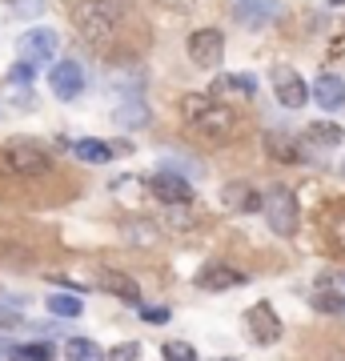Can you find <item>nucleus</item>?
Wrapping results in <instances>:
<instances>
[{
	"label": "nucleus",
	"instance_id": "f257e3e1",
	"mask_svg": "<svg viewBox=\"0 0 345 361\" xmlns=\"http://www.w3.org/2000/svg\"><path fill=\"white\" fill-rule=\"evenodd\" d=\"M128 16V0H68V20L77 37L92 49H109L121 37V25Z\"/></svg>",
	"mask_w": 345,
	"mask_h": 361
},
{
	"label": "nucleus",
	"instance_id": "f03ea898",
	"mask_svg": "<svg viewBox=\"0 0 345 361\" xmlns=\"http://www.w3.org/2000/svg\"><path fill=\"white\" fill-rule=\"evenodd\" d=\"M181 121L193 137H201L209 145H229L237 137V113L225 101H213L205 92H189L181 101Z\"/></svg>",
	"mask_w": 345,
	"mask_h": 361
},
{
	"label": "nucleus",
	"instance_id": "7ed1b4c3",
	"mask_svg": "<svg viewBox=\"0 0 345 361\" xmlns=\"http://www.w3.org/2000/svg\"><path fill=\"white\" fill-rule=\"evenodd\" d=\"M0 173L16 180H37L52 173V157L32 141H13L0 149Z\"/></svg>",
	"mask_w": 345,
	"mask_h": 361
},
{
	"label": "nucleus",
	"instance_id": "20e7f679",
	"mask_svg": "<svg viewBox=\"0 0 345 361\" xmlns=\"http://www.w3.org/2000/svg\"><path fill=\"white\" fill-rule=\"evenodd\" d=\"M261 213H265L269 229L277 237H293L297 221H301V205H297V193L289 185H269V193H261Z\"/></svg>",
	"mask_w": 345,
	"mask_h": 361
},
{
	"label": "nucleus",
	"instance_id": "39448f33",
	"mask_svg": "<svg viewBox=\"0 0 345 361\" xmlns=\"http://www.w3.org/2000/svg\"><path fill=\"white\" fill-rule=\"evenodd\" d=\"M185 49H189V61L197 68H221L225 61V37H221V28H197L189 40H185Z\"/></svg>",
	"mask_w": 345,
	"mask_h": 361
},
{
	"label": "nucleus",
	"instance_id": "423d86ee",
	"mask_svg": "<svg viewBox=\"0 0 345 361\" xmlns=\"http://www.w3.org/2000/svg\"><path fill=\"white\" fill-rule=\"evenodd\" d=\"M49 89L61 97V101H77V97H85V89H89V73H85V65L80 61H56L49 73Z\"/></svg>",
	"mask_w": 345,
	"mask_h": 361
},
{
	"label": "nucleus",
	"instance_id": "0eeeda50",
	"mask_svg": "<svg viewBox=\"0 0 345 361\" xmlns=\"http://www.w3.org/2000/svg\"><path fill=\"white\" fill-rule=\"evenodd\" d=\"M149 193L161 201V205H173V209H189L193 201H197V193H193L189 177H177V173H153V180H149Z\"/></svg>",
	"mask_w": 345,
	"mask_h": 361
},
{
	"label": "nucleus",
	"instance_id": "6e6552de",
	"mask_svg": "<svg viewBox=\"0 0 345 361\" xmlns=\"http://www.w3.org/2000/svg\"><path fill=\"white\" fill-rule=\"evenodd\" d=\"M245 281H249V273L237 269V265H225V261H209V265H201L197 277H193V285L205 289V293H225V289H237V285H245Z\"/></svg>",
	"mask_w": 345,
	"mask_h": 361
},
{
	"label": "nucleus",
	"instance_id": "1a4fd4ad",
	"mask_svg": "<svg viewBox=\"0 0 345 361\" xmlns=\"http://www.w3.org/2000/svg\"><path fill=\"white\" fill-rule=\"evenodd\" d=\"M245 329H249V337H253L257 345L282 341V317H277V310L269 301H257V305L245 310Z\"/></svg>",
	"mask_w": 345,
	"mask_h": 361
},
{
	"label": "nucleus",
	"instance_id": "9d476101",
	"mask_svg": "<svg viewBox=\"0 0 345 361\" xmlns=\"http://www.w3.org/2000/svg\"><path fill=\"white\" fill-rule=\"evenodd\" d=\"M273 97H277V104H285V109H305L309 104V85L301 80V73H293L289 65L273 68Z\"/></svg>",
	"mask_w": 345,
	"mask_h": 361
},
{
	"label": "nucleus",
	"instance_id": "9b49d317",
	"mask_svg": "<svg viewBox=\"0 0 345 361\" xmlns=\"http://www.w3.org/2000/svg\"><path fill=\"white\" fill-rule=\"evenodd\" d=\"M56 44H61V40H56V32H52V28H28L16 49H20V61H25V65L37 68V65H44V61H52V56H56Z\"/></svg>",
	"mask_w": 345,
	"mask_h": 361
},
{
	"label": "nucleus",
	"instance_id": "f8f14e48",
	"mask_svg": "<svg viewBox=\"0 0 345 361\" xmlns=\"http://www.w3.org/2000/svg\"><path fill=\"white\" fill-rule=\"evenodd\" d=\"M97 285H101L104 293H113L116 301H125V305H133V310H141V305H145L141 285L133 281L128 273H121V269H109V265H104V269L97 273Z\"/></svg>",
	"mask_w": 345,
	"mask_h": 361
},
{
	"label": "nucleus",
	"instance_id": "ddd939ff",
	"mask_svg": "<svg viewBox=\"0 0 345 361\" xmlns=\"http://www.w3.org/2000/svg\"><path fill=\"white\" fill-rule=\"evenodd\" d=\"M309 97L325 109V113H333V109H345V80L337 77V73H321L317 85L309 89Z\"/></svg>",
	"mask_w": 345,
	"mask_h": 361
},
{
	"label": "nucleus",
	"instance_id": "4468645a",
	"mask_svg": "<svg viewBox=\"0 0 345 361\" xmlns=\"http://www.w3.org/2000/svg\"><path fill=\"white\" fill-rule=\"evenodd\" d=\"M253 92H257V80L249 77V73H233V77H217V80H213L209 97H213V101H221V97H233V101H253Z\"/></svg>",
	"mask_w": 345,
	"mask_h": 361
},
{
	"label": "nucleus",
	"instance_id": "2eb2a0df",
	"mask_svg": "<svg viewBox=\"0 0 345 361\" xmlns=\"http://www.w3.org/2000/svg\"><path fill=\"white\" fill-rule=\"evenodd\" d=\"M225 205L237 209V213H261V193L245 180H229L225 185Z\"/></svg>",
	"mask_w": 345,
	"mask_h": 361
},
{
	"label": "nucleus",
	"instance_id": "dca6fc26",
	"mask_svg": "<svg viewBox=\"0 0 345 361\" xmlns=\"http://www.w3.org/2000/svg\"><path fill=\"white\" fill-rule=\"evenodd\" d=\"M113 121L121 125V129H145V125L153 121V113H149V104H145L141 97H128L125 104L113 109Z\"/></svg>",
	"mask_w": 345,
	"mask_h": 361
},
{
	"label": "nucleus",
	"instance_id": "f3484780",
	"mask_svg": "<svg viewBox=\"0 0 345 361\" xmlns=\"http://www.w3.org/2000/svg\"><path fill=\"white\" fill-rule=\"evenodd\" d=\"M73 153H77V161H85V165H109L116 157L113 145H104V141H92V137H85V141L73 145Z\"/></svg>",
	"mask_w": 345,
	"mask_h": 361
},
{
	"label": "nucleus",
	"instance_id": "a211bd4d",
	"mask_svg": "<svg viewBox=\"0 0 345 361\" xmlns=\"http://www.w3.org/2000/svg\"><path fill=\"white\" fill-rule=\"evenodd\" d=\"M265 153H273L277 161H301V137H289V133H269V137H265Z\"/></svg>",
	"mask_w": 345,
	"mask_h": 361
},
{
	"label": "nucleus",
	"instance_id": "6ab92c4d",
	"mask_svg": "<svg viewBox=\"0 0 345 361\" xmlns=\"http://www.w3.org/2000/svg\"><path fill=\"white\" fill-rule=\"evenodd\" d=\"M273 13H277V0H245V4H237V20L241 25H261Z\"/></svg>",
	"mask_w": 345,
	"mask_h": 361
},
{
	"label": "nucleus",
	"instance_id": "aec40b11",
	"mask_svg": "<svg viewBox=\"0 0 345 361\" xmlns=\"http://www.w3.org/2000/svg\"><path fill=\"white\" fill-rule=\"evenodd\" d=\"M64 357L68 361H104V349L89 337H68L64 341Z\"/></svg>",
	"mask_w": 345,
	"mask_h": 361
},
{
	"label": "nucleus",
	"instance_id": "412c9836",
	"mask_svg": "<svg viewBox=\"0 0 345 361\" xmlns=\"http://www.w3.org/2000/svg\"><path fill=\"white\" fill-rule=\"evenodd\" d=\"M44 305H49L52 317H80L85 313V301L77 293H52V297H44Z\"/></svg>",
	"mask_w": 345,
	"mask_h": 361
},
{
	"label": "nucleus",
	"instance_id": "4be33fe9",
	"mask_svg": "<svg viewBox=\"0 0 345 361\" xmlns=\"http://www.w3.org/2000/svg\"><path fill=\"white\" fill-rule=\"evenodd\" d=\"M341 137H345V133L337 129V125H329V121H313V125L305 129V141L321 145V149H337V145H341Z\"/></svg>",
	"mask_w": 345,
	"mask_h": 361
},
{
	"label": "nucleus",
	"instance_id": "5701e85b",
	"mask_svg": "<svg viewBox=\"0 0 345 361\" xmlns=\"http://www.w3.org/2000/svg\"><path fill=\"white\" fill-rule=\"evenodd\" d=\"M8 361H52L49 341H28V345H8Z\"/></svg>",
	"mask_w": 345,
	"mask_h": 361
},
{
	"label": "nucleus",
	"instance_id": "b1692460",
	"mask_svg": "<svg viewBox=\"0 0 345 361\" xmlns=\"http://www.w3.org/2000/svg\"><path fill=\"white\" fill-rule=\"evenodd\" d=\"M125 233L133 245H157V237H161L153 221H125Z\"/></svg>",
	"mask_w": 345,
	"mask_h": 361
},
{
	"label": "nucleus",
	"instance_id": "393cba45",
	"mask_svg": "<svg viewBox=\"0 0 345 361\" xmlns=\"http://www.w3.org/2000/svg\"><path fill=\"white\" fill-rule=\"evenodd\" d=\"M313 301V310L317 313H345V293H329V289H317V293L309 297Z\"/></svg>",
	"mask_w": 345,
	"mask_h": 361
},
{
	"label": "nucleus",
	"instance_id": "a878e982",
	"mask_svg": "<svg viewBox=\"0 0 345 361\" xmlns=\"http://www.w3.org/2000/svg\"><path fill=\"white\" fill-rule=\"evenodd\" d=\"M161 169H165V173H177V177H185V173H205L201 165H197V161H189V157H181V153H173V157H161Z\"/></svg>",
	"mask_w": 345,
	"mask_h": 361
},
{
	"label": "nucleus",
	"instance_id": "bb28decb",
	"mask_svg": "<svg viewBox=\"0 0 345 361\" xmlns=\"http://www.w3.org/2000/svg\"><path fill=\"white\" fill-rule=\"evenodd\" d=\"M104 361H141V341H121L104 353Z\"/></svg>",
	"mask_w": 345,
	"mask_h": 361
},
{
	"label": "nucleus",
	"instance_id": "cd10ccee",
	"mask_svg": "<svg viewBox=\"0 0 345 361\" xmlns=\"http://www.w3.org/2000/svg\"><path fill=\"white\" fill-rule=\"evenodd\" d=\"M165 361H197V349L189 345V341H165Z\"/></svg>",
	"mask_w": 345,
	"mask_h": 361
},
{
	"label": "nucleus",
	"instance_id": "c85d7f7f",
	"mask_svg": "<svg viewBox=\"0 0 345 361\" xmlns=\"http://www.w3.org/2000/svg\"><path fill=\"white\" fill-rule=\"evenodd\" d=\"M317 289H329V293H345V269H325L317 277Z\"/></svg>",
	"mask_w": 345,
	"mask_h": 361
},
{
	"label": "nucleus",
	"instance_id": "c756f323",
	"mask_svg": "<svg viewBox=\"0 0 345 361\" xmlns=\"http://www.w3.org/2000/svg\"><path fill=\"white\" fill-rule=\"evenodd\" d=\"M8 101L16 104V109H20V113H32V92H28V85H8Z\"/></svg>",
	"mask_w": 345,
	"mask_h": 361
},
{
	"label": "nucleus",
	"instance_id": "7c9ffc66",
	"mask_svg": "<svg viewBox=\"0 0 345 361\" xmlns=\"http://www.w3.org/2000/svg\"><path fill=\"white\" fill-rule=\"evenodd\" d=\"M20 325H25L20 310H16V305H4V301H0V329H20Z\"/></svg>",
	"mask_w": 345,
	"mask_h": 361
},
{
	"label": "nucleus",
	"instance_id": "2f4dec72",
	"mask_svg": "<svg viewBox=\"0 0 345 361\" xmlns=\"http://www.w3.org/2000/svg\"><path fill=\"white\" fill-rule=\"evenodd\" d=\"M32 65H25V61H16L13 68H8V85H32Z\"/></svg>",
	"mask_w": 345,
	"mask_h": 361
},
{
	"label": "nucleus",
	"instance_id": "473e14b6",
	"mask_svg": "<svg viewBox=\"0 0 345 361\" xmlns=\"http://www.w3.org/2000/svg\"><path fill=\"white\" fill-rule=\"evenodd\" d=\"M329 245L337 249V253H345V217L329 221Z\"/></svg>",
	"mask_w": 345,
	"mask_h": 361
},
{
	"label": "nucleus",
	"instance_id": "72a5a7b5",
	"mask_svg": "<svg viewBox=\"0 0 345 361\" xmlns=\"http://www.w3.org/2000/svg\"><path fill=\"white\" fill-rule=\"evenodd\" d=\"M161 8H173V13H197L205 0H157Z\"/></svg>",
	"mask_w": 345,
	"mask_h": 361
},
{
	"label": "nucleus",
	"instance_id": "f704fd0d",
	"mask_svg": "<svg viewBox=\"0 0 345 361\" xmlns=\"http://www.w3.org/2000/svg\"><path fill=\"white\" fill-rule=\"evenodd\" d=\"M13 13L16 16H40V13H44V0H16Z\"/></svg>",
	"mask_w": 345,
	"mask_h": 361
},
{
	"label": "nucleus",
	"instance_id": "c9c22d12",
	"mask_svg": "<svg viewBox=\"0 0 345 361\" xmlns=\"http://www.w3.org/2000/svg\"><path fill=\"white\" fill-rule=\"evenodd\" d=\"M141 317H145V322H153V325H165L169 322V310H165V305H141Z\"/></svg>",
	"mask_w": 345,
	"mask_h": 361
},
{
	"label": "nucleus",
	"instance_id": "e433bc0d",
	"mask_svg": "<svg viewBox=\"0 0 345 361\" xmlns=\"http://www.w3.org/2000/svg\"><path fill=\"white\" fill-rule=\"evenodd\" d=\"M52 281H56V285H64L68 293H89V285H85V281H77V277H52Z\"/></svg>",
	"mask_w": 345,
	"mask_h": 361
},
{
	"label": "nucleus",
	"instance_id": "4c0bfd02",
	"mask_svg": "<svg viewBox=\"0 0 345 361\" xmlns=\"http://www.w3.org/2000/svg\"><path fill=\"white\" fill-rule=\"evenodd\" d=\"M329 4H333V8H341V4H345V0H329Z\"/></svg>",
	"mask_w": 345,
	"mask_h": 361
},
{
	"label": "nucleus",
	"instance_id": "58836bf2",
	"mask_svg": "<svg viewBox=\"0 0 345 361\" xmlns=\"http://www.w3.org/2000/svg\"><path fill=\"white\" fill-rule=\"evenodd\" d=\"M8 4H16V0H8Z\"/></svg>",
	"mask_w": 345,
	"mask_h": 361
}]
</instances>
